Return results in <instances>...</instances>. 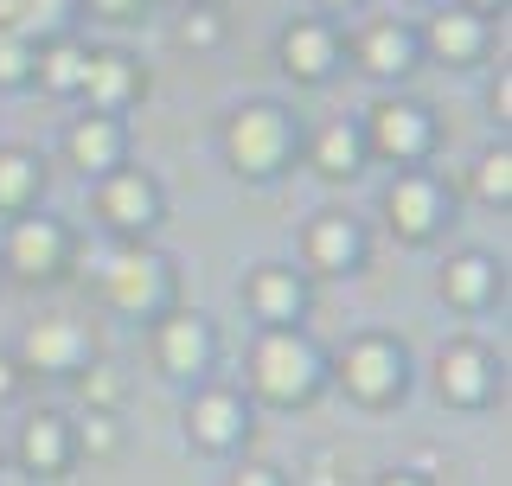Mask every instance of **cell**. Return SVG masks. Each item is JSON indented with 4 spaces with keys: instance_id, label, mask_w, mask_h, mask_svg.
I'll list each match as a JSON object with an SVG mask.
<instances>
[{
    "instance_id": "1",
    "label": "cell",
    "mask_w": 512,
    "mask_h": 486,
    "mask_svg": "<svg viewBox=\"0 0 512 486\" xmlns=\"http://www.w3.org/2000/svg\"><path fill=\"white\" fill-rule=\"evenodd\" d=\"M314 378H320V365H314V352H308V339H295V333H269L263 346H256V391L263 397H276V403H295V397H308L314 391Z\"/></svg>"
},
{
    "instance_id": "2",
    "label": "cell",
    "mask_w": 512,
    "mask_h": 486,
    "mask_svg": "<svg viewBox=\"0 0 512 486\" xmlns=\"http://www.w3.org/2000/svg\"><path fill=\"white\" fill-rule=\"evenodd\" d=\"M282 148H288V122L269 103H256V109H244V116L231 122V160L244 173H276Z\"/></svg>"
},
{
    "instance_id": "3",
    "label": "cell",
    "mask_w": 512,
    "mask_h": 486,
    "mask_svg": "<svg viewBox=\"0 0 512 486\" xmlns=\"http://www.w3.org/2000/svg\"><path fill=\"white\" fill-rule=\"evenodd\" d=\"M109 295H116L128 314H141V307H154L167 295V269H160V256H116V263L103 269Z\"/></svg>"
},
{
    "instance_id": "4",
    "label": "cell",
    "mask_w": 512,
    "mask_h": 486,
    "mask_svg": "<svg viewBox=\"0 0 512 486\" xmlns=\"http://www.w3.org/2000/svg\"><path fill=\"white\" fill-rule=\"evenodd\" d=\"M397 371H404V359H397V346H384V339H359V346L346 352V384L365 403L391 397L397 391Z\"/></svg>"
},
{
    "instance_id": "5",
    "label": "cell",
    "mask_w": 512,
    "mask_h": 486,
    "mask_svg": "<svg viewBox=\"0 0 512 486\" xmlns=\"http://www.w3.org/2000/svg\"><path fill=\"white\" fill-rule=\"evenodd\" d=\"M372 141H378V154H391V160H416V154L429 148L423 109H410V103H378V109H372Z\"/></svg>"
},
{
    "instance_id": "6",
    "label": "cell",
    "mask_w": 512,
    "mask_h": 486,
    "mask_svg": "<svg viewBox=\"0 0 512 486\" xmlns=\"http://www.w3.org/2000/svg\"><path fill=\"white\" fill-rule=\"evenodd\" d=\"M7 256H13V269H20V275H52L58 256H64V231H58L52 218H26L20 231H13Z\"/></svg>"
},
{
    "instance_id": "7",
    "label": "cell",
    "mask_w": 512,
    "mask_h": 486,
    "mask_svg": "<svg viewBox=\"0 0 512 486\" xmlns=\"http://www.w3.org/2000/svg\"><path fill=\"white\" fill-rule=\"evenodd\" d=\"M103 218L116 224V231H141V224L154 218V186L141 180V173H109V186H103Z\"/></svg>"
},
{
    "instance_id": "8",
    "label": "cell",
    "mask_w": 512,
    "mask_h": 486,
    "mask_svg": "<svg viewBox=\"0 0 512 486\" xmlns=\"http://www.w3.org/2000/svg\"><path fill=\"white\" fill-rule=\"evenodd\" d=\"M436 212H442V192L429 186V180H416V173H410V180L391 186V224H397L404 237H429Z\"/></svg>"
},
{
    "instance_id": "9",
    "label": "cell",
    "mask_w": 512,
    "mask_h": 486,
    "mask_svg": "<svg viewBox=\"0 0 512 486\" xmlns=\"http://www.w3.org/2000/svg\"><path fill=\"white\" fill-rule=\"evenodd\" d=\"M77 90H90V103H96V109H122V103H128V90H135V64H128L122 52L84 58V84H77Z\"/></svg>"
},
{
    "instance_id": "10",
    "label": "cell",
    "mask_w": 512,
    "mask_h": 486,
    "mask_svg": "<svg viewBox=\"0 0 512 486\" xmlns=\"http://www.w3.org/2000/svg\"><path fill=\"white\" fill-rule=\"evenodd\" d=\"M282 58H288V71H295V77H320V71L333 64V32L314 26V20L288 26V32H282Z\"/></svg>"
},
{
    "instance_id": "11",
    "label": "cell",
    "mask_w": 512,
    "mask_h": 486,
    "mask_svg": "<svg viewBox=\"0 0 512 486\" xmlns=\"http://www.w3.org/2000/svg\"><path fill=\"white\" fill-rule=\"evenodd\" d=\"M442 397H455V403H480V397H487V352H480V346L442 352Z\"/></svg>"
},
{
    "instance_id": "12",
    "label": "cell",
    "mask_w": 512,
    "mask_h": 486,
    "mask_svg": "<svg viewBox=\"0 0 512 486\" xmlns=\"http://www.w3.org/2000/svg\"><path fill=\"white\" fill-rule=\"evenodd\" d=\"M77 352H84V333L71 327V320H39L26 339V359L39 371H58V365H77Z\"/></svg>"
},
{
    "instance_id": "13",
    "label": "cell",
    "mask_w": 512,
    "mask_h": 486,
    "mask_svg": "<svg viewBox=\"0 0 512 486\" xmlns=\"http://www.w3.org/2000/svg\"><path fill=\"white\" fill-rule=\"evenodd\" d=\"M116 154H122V128L109 116H90V122L71 128V160H77V167L103 173V167H116Z\"/></svg>"
},
{
    "instance_id": "14",
    "label": "cell",
    "mask_w": 512,
    "mask_h": 486,
    "mask_svg": "<svg viewBox=\"0 0 512 486\" xmlns=\"http://www.w3.org/2000/svg\"><path fill=\"white\" fill-rule=\"evenodd\" d=\"M237 429H244V410H237V397H231V391H212V397L192 403V435H199L205 448H224Z\"/></svg>"
},
{
    "instance_id": "15",
    "label": "cell",
    "mask_w": 512,
    "mask_h": 486,
    "mask_svg": "<svg viewBox=\"0 0 512 486\" xmlns=\"http://www.w3.org/2000/svg\"><path fill=\"white\" fill-rule=\"evenodd\" d=\"M205 346H212V339H205V327L192 314H180V320L160 327V365H167V371H199L205 365Z\"/></svg>"
},
{
    "instance_id": "16",
    "label": "cell",
    "mask_w": 512,
    "mask_h": 486,
    "mask_svg": "<svg viewBox=\"0 0 512 486\" xmlns=\"http://www.w3.org/2000/svg\"><path fill=\"white\" fill-rule=\"evenodd\" d=\"M308 250H314V263L320 269H346L352 263V256H359V231H352V224L346 218H320L314 224V231H308Z\"/></svg>"
},
{
    "instance_id": "17",
    "label": "cell",
    "mask_w": 512,
    "mask_h": 486,
    "mask_svg": "<svg viewBox=\"0 0 512 486\" xmlns=\"http://www.w3.org/2000/svg\"><path fill=\"white\" fill-rule=\"evenodd\" d=\"M20 455H26V467H39V474H58V467H64V429H58V416H32L26 435H20Z\"/></svg>"
},
{
    "instance_id": "18",
    "label": "cell",
    "mask_w": 512,
    "mask_h": 486,
    "mask_svg": "<svg viewBox=\"0 0 512 486\" xmlns=\"http://www.w3.org/2000/svg\"><path fill=\"white\" fill-rule=\"evenodd\" d=\"M365 71H378V77L410 71V32L404 26H372L365 32Z\"/></svg>"
},
{
    "instance_id": "19",
    "label": "cell",
    "mask_w": 512,
    "mask_h": 486,
    "mask_svg": "<svg viewBox=\"0 0 512 486\" xmlns=\"http://www.w3.org/2000/svg\"><path fill=\"white\" fill-rule=\"evenodd\" d=\"M442 288H448L461 307H480V301H487V288H493V263H487V256H455Z\"/></svg>"
},
{
    "instance_id": "20",
    "label": "cell",
    "mask_w": 512,
    "mask_h": 486,
    "mask_svg": "<svg viewBox=\"0 0 512 486\" xmlns=\"http://www.w3.org/2000/svg\"><path fill=\"white\" fill-rule=\"evenodd\" d=\"M250 301L263 307V320H288L301 307V288H295V275H282V269H263L250 282Z\"/></svg>"
},
{
    "instance_id": "21",
    "label": "cell",
    "mask_w": 512,
    "mask_h": 486,
    "mask_svg": "<svg viewBox=\"0 0 512 486\" xmlns=\"http://www.w3.org/2000/svg\"><path fill=\"white\" fill-rule=\"evenodd\" d=\"M429 39H436L442 58H474L480 52V20L474 13H442V20L429 26Z\"/></svg>"
},
{
    "instance_id": "22",
    "label": "cell",
    "mask_w": 512,
    "mask_h": 486,
    "mask_svg": "<svg viewBox=\"0 0 512 486\" xmlns=\"http://www.w3.org/2000/svg\"><path fill=\"white\" fill-rule=\"evenodd\" d=\"M314 160H320V173H333V180H340V173H359V135H352V128H327Z\"/></svg>"
},
{
    "instance_id": "23",
    "label": "cell",
    "mask_w": 512,
    "mask_h": 486,
    "mask_svg": "<svg viewBox=\"0 0 512 486\" xmlns=\"http://www.w3.org/2000/svg\"><path fill=\"white\" fill-rule=\"evenodd\" d=\"M32 186H39V160H26V154H0V205H26L32 199Z\"/></svg>"
},
{
    "instance_id": "24",
    "label": "cell",
    "mask_w": 512,
    "mask_h": 486,
    "mask_svg": "<svg viewBox=\"0 0 512 486\" xmlns=\"http://www.w3.org/2000/svg\"><path fill=\"white\" fill-rule=\"evenodd\" d=\"M39 77H45V90H77L84 84V52L77 45H52L39 58Z\"/></svg>"
},
{
    "instance_id": "25",
    "label": "cell",
    "mask_w": 512,
    "mask_h": 486,
    "mask_svg": "<svg viewBox=\"0 0 512 486\" xmlns=\"http://www.w3.org/2000/svg\"><path fill=\"white\" fill-rule=\"evenodd\" d=\"M506 192H512V160L500 148V154L480 160V199H506Z\"/></svg>"
},
{
    "instance_id": "26",
    "label": "cell",
    "mask_w": 512,
    "mask_h": 486,
    "mask_svg": "<svg viewBox=\"0 0 512 486\" xmlns=\"http://www.w3.org/2000/svg\"><path fill=\"white\" fill-rule=\"evenodd\" d=\"M20 77H26V45L0 32V84H20Z\"/></svg>"
},
{
    "instance_id": "27",
    "label": "cell",
    "mask_w": 512,
    "mask_h": 486,
    "mask_svg": "<svg viewBox=\"0 0 512 486\" xmlns=\"http://www.w3.org/2000/svg\"><path fill=\"white\" fill-rule=\"evenodd\" d=\"M84 397H90V403H116V397H122V378H116L109 365H96L90 378H84Z\"/></svg>"
},
{
    "instance_id": "28",
    "label": "cell",
    "mask_w": 512,
    "mask_h": 486,
    "mask_svg": "<svg viewBox=\"0 0 512 486\" xmlns=\"http://www.w3.org/2000/svg\"><path fill=\"white\" fill-rule=\"evenodd\" d=\"M180 39H186V45H212V39H218V20H212V13H186Z\"/></svg>"
},
{
    "instance_id": "29",
    "label": "cell",
    "mask_w": 512,
    "mask_h": 486,
    "mask_svg": "<svg viewBox=\"0 0 512 486\" xmlns=\"http://www.w3.org/2000/svg\"><path fill=\"white\" fill-rule=\"evenodd\" d=\"M64 0H20V26H52Z\"/></svg>"
},
{
    "instance_id": "30",
    "label": "cell",
    "mask_w": 512,
    "mask_h": 486,
    "mask_svg": "<svg viewBox=\"0 0 512 486\" xmlns=\"http://www.w3.org/2000/svg\"><path fill=\"white\" fill-rule=\"evenodd\" d=\"M84 442L96 448V455H109V448H116V429L103 423V416H90V429H84Z\"/></svg>"
},
{
    "instance_id": "31",
    "label": "cell",
    "mask_w": 512,
    "mask_h": 486,
    "mask_svg": "<svg viewBox=\"0 0 512 486\" xmlns=\"http://www.w3.org/2000/svg\"><path fill=\"white\" fill-rule=\"evenodd\" d=\"M90 7L103 13V20H135V7H141V0H90Z\"/></svg>"
},
{
    "instance_id": "32",
    "label": "cell",
    "mask_w": 512,
    "mask_h": 486,
    "mask_svg": "<svg viewBox=\"0 0 512 486\" xmlns=\"http://www.w3.org/2000/svg\"><path fill=\"white\" fill-rule=\"evenodd\" d=\"M314 474H320V480H308V486H352V480H333V474H340V455H320Z\"/></svg>"
},
{
    "instance_id": "33",
    "label": "cell",
    "mask_w": 512,
    "mask_h": 486,
    "mask_svg": "<svg viewBox=\"0 0 512 486\" xmlns=\"http://www.w3.org/2000/svg\"><path fill=\"white\" fill-rule=\"evenodd\" d=\"M231 486H276V474H269V467H244Z\"/></svg>"
},
{
    "instance_id": "34",
    "label": "cell",
    "mask_w": 512,
    "mask_h": 486,
    "mask_svg": "<svg viewBox=\"0 0 512 486\" xmlns=\"http://www.w3.org/2000/svg\"><path fill=\"white\" fill-rule=\"evenodd\" d=\"M384 486H423V480H416V474H391V480H384Z\"/></svg>"
},
{
    "instance_id": "35",
    "label": "cell",
    "mask_w": 512,
    "mask_h": 486,
    "mask_svg": "<svg viewBox=\"0 0 512 486\" xmlns=\"http://www.w3.org/2000/svg\"><path fill=\"white\" fill-rule=\"evenodd\" d=\"M13 391V365H0V397H7Z\"/></svg>"
},
{
    "instance_id": "36",
    "label": "cell",
    "mask_w": 512,
    "mask_h": 486,
    "mask_svg": "<svg viewBox=\"0 0 512 486\" xmlns=\"http://www.w3.org/2000/svg\"><path fill=\"white\" fill-rule=\"evenodd\" d=\"M474 7H500V0H474Z\"/></svg>"
},
{
    "instance_id": "37",
    "label": "cell",
    "mask_w": 512,
    "mask_h": 486,
    "mask_svg": "<svg viewBox=\"0 0 512 486\" xmlns=\"http://www.w3.org/2000/svg\"><path fill=\"white\" fill-rule=\"evenodd\" d=\"M333 7H346V0H333Z\"/></svg>"
}]
</instances>
